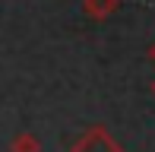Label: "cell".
<instances>
[{
  "instance_id": "cell-1",
  "label": "cell",
  "mask_w": 155,
  "mask_h": 152,
  "mask_svg": "<svg viewBox=\"0 0 155 152\" xmlns=\"http://www.w3.org/2000/svg\"><path fill=\"white\" fill-rule=\"evenodd\" d=\"M70 152H124V149L114 143V136L104 127H89V130H82V133L76 136V143H73Z\"/></svg>"
},
{
  "instance_id": "cell-2",
  "label": "cell",
  "mask_w": 155,
  "mask_h": 152,
  "mask_svg": "<svg viewBox=\"0 0 155 152\" xmlns=\"http://www.w3.org/2000/svg\"><path fill=\"white\" fill-rule=\"evenodd\" d=\"M117 6H120V0H86V13H89V16H95V19L111 16Z\"/></svg>"
},
{
  "instance_id": "cell-3",
  "label": "cell",
  "mask_w": 155,
  "mask_h": 152,
  "mask_svg": "<svg viewBox=\"0 0 155 152\" xmlns=\"http://www.w3.org/2000/svg\"><path fill=\"white\" fill-rule=\"evenodd\" d=\"M13 152H41V143H38V136L35 133H19L16 140H13Z\"/></svg>"
},
{
  "instance_id": "cell-4",
  "label": "cell",
  "mask_w": 155,
  "mask_h": 152,
  "mask_svg": "<svg viewBox=\"0 0 155 152\" xmlns=\"http://www.w3.org/2000/svg\"><path fill=\"white\" fill-rule=\"evenodd\" d=\"M149 57H152V64H155V41H152V48H149Z\"/></svg>"
},
{
  "instance_id": "cell-5",
  "label": "cell",
  "mask_w": 155,
  "mask_h": 152,
  "mask_svg": "<svg viewBox=\"0 0 155 152\" xmlns=\"http://www.w3.org/2000/svg\"><path fill=\"white\" fill-rule=\"evenodd\" d=\"M152 92H155V82H152Z\"/></svg>"
}]
</instances>
